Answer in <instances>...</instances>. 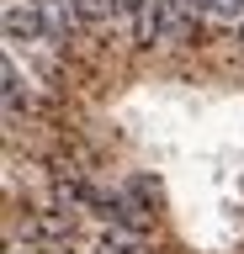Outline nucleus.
I'll return each mask as SVG.
<instances>
[{
  "mask_svg": "<svg viewBox=\"0 0 244 254\" xmlns=\"http://www.w3.org/2000/svg\"><path fill=\"white\" fill-rule=\"evenodd\" d=\"M202 0H149L144 11H138V21H133V37L144 48L154 43H180L186 32H191V16Z\"/></svg>",
  "mask_w": 244,
  "mask_h": 254,
  "instance_id": "nucleus-1",
  "label": "nucleus"
},
{
  "mask_svg": "<svg viewBox=\"0 0 244 254\" xmlns=\"http://www.w3.org/2000/svg\"><path fill=\"white\" fill-rule=\"evenodd\" d=\"M43 11H48L53 32H80L85 21H96L106 11V0H43Z\"/></svg>",
  "mask_w": 244,
  "mask_h": 254,
  "instance_id": "nucleus-2",
  "label": "nucleus"
},
{
  "mask_svg": "<svg viewBox=\"0 0 244 254\" xmlns=\"http://www.w3.org/2000/svg\"><path fill=\"white\" fill-rule=\"evenodd\" d=\"M43 21H48V11H43V0H32V5H5V37L11 43H37L43 37Z\"/></svg>",
  "mask_w": 244,
  "mask_h": 254,
  "instance_id": "nucleus-3",
  "label": "nucleus"
},
{
  "mask_svg": "<svg viewBox=\"0 0 244 254\" xmlns=\"http://www.w3.org/2000/svg\"><path fill=\"white\" fill-rule=\"evenodd\" d=\"M90 254H144V244H138V233H128V228H112V233H101V244Z\"/></svg>",
  "mask_w": 244,
  "mask_h": 254,
  "instance_id": "nucleus-4",
  "label": "nucleus"
},
{
  "mask_svg": "<svg viewBox=\"0 0 244 254\" xmlns=\"http://www.w3.org/2000/svg\"><path fill=\"white\" fill-rule=\"evenodd\" d=\"M0 79H5V106H11V111H21V74H16V64H11V59H5Z\"/></svg>",
  "mask_w": 244,
  "mask_h": 254,
  "instance_id": "nucleus-5",
  "label": "nucleus"
},
{
  "mask_svg": "<svg viewBox=\"0 0 244 254\" xmlns=\"http://www.w3.org/2000/svg\"><path fill=\"white\" fill-rule=\"evenodd\" d=\"M202 11L223 16V21H244V0H202Z\"/></svg>",
  "mask_w": 244,
  "mask_h": 254,
  "instance_id": "nucleus-6",
  "label": "nucleus"
},
{
  "mask_svg": "<svg viewBox=\"0 0 244 254\" xmlns=\"http://www.w3.org/2000/svg\"><path fill=\"white\" fill-rule=\"evenodd\" d=\"M149 0H106V11L112 16H122V21H138V11H144Z\"/></svg>",
  "mask_w": 244,
  "mask_h": 254,
  "instance_id": "nucleus-7",
  "label": "nucleus"
}]
</instances>
